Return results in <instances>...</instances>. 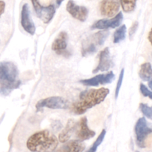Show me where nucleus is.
<instances>
[{"mask_svg": "<svg viewBox=\"0 0 152 152\" xmlns=\"http://www.w3.org/2000/svg\"><path fill=\"white\" fill-rule=\"evenodd\" d=\"M113 67V61L110 56V51L109 48H105L99 53V61L96 68L92 71L93 74L101 71H107Z\"/></svg>", "mask_w": 152, "mask_h": 152, "instance_id": "14", "label": "nucleus"}, {"mask_svg": "<svg viewBox=\"0 0 152 152\" xmlns=\"http://www.w3.org/2000/svg\"><path fill=\"white\" fill-rule=\"evenodd\" d=\"M36 109L37 111L44 108L50 109H67L69 107L68 100L61 96H50L40 99L36 104Z\"/></svg>", "mask_w": 152, "mask_h": 152, "instance_id": "5", "label": "nucleus"}, {"mask_svg": "<svg viewBox=\"0 0 152 152\" xmlns=\"http://www.w3.org/2000/svg\"><path fill=\"white\" fill-rule=\"evenodd\" d=\"M31 1L37 17L41 19L43 23H49L55 14V5L49 4V6H43L39 0H31Z\"/></svg>", "mask_w": 152, "mask_h": 152, "instance_id": "6", "label": "nucleus"}, {"mask_svg": "<svg viewBox=\"0 0 152 152\" xmlns=\"http://www.w3.org/2000/svg\"><path fill=\"white\" fill-rule=\"evenodd\" d=\"M137 1V0H120V4L124 12L131 13L135 10Z\"/></svg>", "mask_w": 152, "mask_h": 152, "instance_id": "21", "label": "nucleus"}, {"mask_svg": "<svg viewBox=\"0 0 152 152\" xmlns=\"http://www.w3.org/2000/svg\"><path fill=\"white\" fill-rule=\"evenodd\" d=\"M148 39L149 42H150L151 45V46H152V28L151 29V31H149L148 35Z\"/></svg>", "mask_w": 152, "mask_h": 152, "instance_id": "28", "label": "nucleus"}, {"mask_svg": "<svg viewBox=\"0 0 152 152\" xmlns=\"http://www.w3.org/2000/svg\"><path fill=\"white\" fill-rule=\"evenodd\" d=\"M123 21V14L119 12L117 14L110 19H102L94 22L91 26L92 30H108L114 29L121 25Z\"/></svg>", "mask_w": 152, "mask_h": 152, "instance_id": "7", "label": "nucleus"}, {"mask_svg": "<svg viewBox=\"0 0 152 152\" xmlns=\"http://www.w3.org/2000/svg\"><path fill=\"white\" fill-rule=\"evenodd\" d=\"M126 32L127 27L125 25H122L118 27L113 34V42L116 44V43H119L120 42L123 41L126 37Z\"/></svg>", "mask_w": 152, "mask_h": 152, "instance_id": "20", "label": "nucleus"}, {"mask_svg": "<svg viewBox=\"0 0 152 152\" xmlns=\"http://www.w3.org/2000/svg\"><path fill=\"white\" fill-rule=\"evenodd\" d=\"M86 148V145L83 141L79 140L67 141L53 152H83Z\"/></svg>", "mask_w": 152, "mask_h": 152, "instance_id": "15", "label": "nucleus"}, {"mask_svg": "<svg viewBox=\"0 0 152 152\" xmlns=\"http://www.w3.org/2000/svg\"><path fill=\"white\" fill-rule=\"evenodd\" d=\"M106 135V130L105 129H103L101 131V132L100 133V134L98 135V137H97V139L95 140V142H93V144L92 145V146L89 148L86 152H96L97 148L101 144V142L104 140V137H105Z\"/></svg>", "mask_w": 152, "mask_h": 152, "instance_id": "22", "label": "nucleus"}, {"mask_svg": "<svg viewBox=\"0 0 152 152\" xmlns=\"http://www.w3.org/2000/svg\"><path fill=\"white\" fill-rule=\"evenodd\" d=\"M120 1L118 0H102L100 3V12L106 17H113L119 13Z\"/></svg>", "mask_w": 152, "mask_h": 152, "instance_id": "13", "label": "nucleus"}, {"mask_svg": "<svg viewBox=\"0 0 152 152\" xmlns=\"http://www.w3.org/2000/svg\"><path fill=\"white\" fill-rule=\"evenodd\" d=\"M136 152H139V151H136Z\"/></svg>", "mask_w": 152, "mask_h": 152, "instance_id": "31", "label": "nucleus"}, {"mask_svg": "<svg viewBox=\"0 0 152 152\" xmlns=\"http://www.w3.org/2000/svg\"><path fill=\"white\" fill-rule=\"evenodd\" d=\"M68 34L65 31H61L59 33L56 38L54 40L52 45V50L55 52L57 54L62 55V56L68 57L70 53L67 50L68 46Z\"/></svg>", "mask_w": 152, "mask_h": 152, "instance_id": "8", "label": "nucleus"}, {"mask_svg": "<svg viewBox=\"0 0 152 152\" xmlns=\"http://www.w3.org/2000/svg\"><path fill=\"white\" fill-rule=\"evenodd\" d=\"M66 10L74 19L82 22L86 20L89 14V10L85 6L77 5L73 0L67 2Z\"/></svg>", "mask_w": 152, "mask_h": 152, "instance_id": "11", "label": "nucleus"}, {"mask_svg": "<svg viewBox=\"0 0 152 152\" xmlns=\"http://www.w3.org/2000/svg\"><path fill=\"white\" fill-rule=\"evenodd\" d=\"M124 74H125V70L122 69V71H121L120 72V74H119V79H118L116 91H115V98H116V99H117L118 98V96H119V91H120L121 87H122V82H123V78H124Z\"/></svg>", "mask_w": 152, "mask_h": 152, "instance_id": "24", "label": "nucleus"}, {"mask_svg": "<svg viewBox=\"0 0 152 152\" xmlns=\"http://www.w3.org/2000/svg\"><path fill=\"white\" fill-rule=\"evenodd\" d=\"M136 142L139 148H145V141L148 137L152 134V126H149L145 117H140L134 127Z\"/></svg>", "mask_w": 152, "mask_h": 152, "instance_id": "4", "label": "nucleus"}, {"mask_svg": "<svg viewBox=\"0 0 152 152\" xmlns=\"http://www.w3.org/2000/svg\"><path fill=\"white\" fill-rule=\"evenodd\" d=\"M21 25L22 28L28 34L31 35H34L36 32V26L33 22L31 16L29 6L28 4H24L21 11Z\"/></svg>", "mask_w": 152, "mask_h": 152, "instance_id": "12", "label": "nucleus"}, {"mask_svg": "<svg viewBox=\"0 0 152 152\" xmlns=\"http://www.w3.org/2000/svg\"><path fill=\"white\" fill-rule=\"evenodd\" d=\"M139 109L145 117L152 120V106H148L144 103H140Z\"/></svg>", "mask_w": 152, "mask_h": 152, "instance_id": "23", "label": "nucleus"}, {"mask_svg": "<svg viewBox=\"0 0 152 152\" xmlns=\"http://www.w3.org/2000/svg\"><path fill=\"white\" fill-rule=\"evenodd\" d=\"M75 134L77 140L81 141L88 140L95 135V132L91 130L88 126L87 119L86 117H81L80 120L76 123Z\"/></svg>", "mask_w": 152, "mask_h": 152, "instance_id": "9", "label": "nucleus"}, {"mask_svg": "<svg viewBox=\"0 0 152 152\" xmlns=\"http://www.w3.org/2000/svg\"><path fill=\"white\" fill-rule=\"evenodd\" d=\"M115 80V74L113 71H109L107 74H98L93 77L89 79L82 80L80 81V83L85 86H92V87H97L100 85L110 84Z\"/></svg>", "mask_w": 152, "mask_h": 152, "instance_id": "10", "label": "nucleus"}, {"mask_svg": "<svg viewBox=\"0 0 152 152\" xmlns=\"http://www.w3.org/2000/svg\"><path fill=\"white\" fill-rule=\"evenodd\" d=\"M139 76L143 81L148 82L152 79V66L149 62H145L140 66Z\"/></svg>", "mask_w": 152, "mask_h": 152, "instance_id": "18", "label": "nucleus"}, {"mask_svg": "<svg viewBox=\"0 0 152 152\" xmlns=\"http://www.w3.org/2000/svg\"><path fill=\"white\" fill-rule=\"evenodd\" d=\"M4 9H5V3H4V1L0 0V17L4 13Z\"/></svg>", "mask_w": 152, "mask_h": 152, "instance_id": "27", "label": "nucleus"}, {"mask_svg": "<svg viewBox=\"0 0 152 152\" xmlns=\"http://www.w3.org/2000/svg\"><path fill=\"white\" fill-rule=\"evenodd\" d=\"M19 71L11 62H0V94L7 96L12 91L20 86Z\"/></svg>", "mask_w": 152, "mask_h": 152, "instance_id": "3", "label": "nucleus"}, {"mask_svg": "<svg viewBox=\"0 0 152 152\" xmlns=\"http://www.w3.org/2000/svg\"><path fill=\"white\" fill-rule=\"evenodd\" d=\"M139 90L140 92H141L142 94L144 96H146V97L150 98L152 100V91H151L144 84L141 83L139 86Z\"/></svg>", "mask_w": 152, "mask_h": 152, "instance_id": "25", "label": "nucleus"}, {"mask_svg": "<svg viewBox=\"0 0 152 152\" xmlns=\"http://www.w3.org/2000/svg\"><path fill=\"white\" fill-rule=\"evenodd\" d=\"M76 123L73 119H69L66 125L65 128L62 130V132L59 134L58 136V140L62 143L67 142L69 140L72 135L75 133V130Z\"/></svg>", "mask_w": 152, "mask_h": 152, "instance_id": "16", "label": "nucleus"}, {"mask_svg": "<svg viewBox=\"0 0 152 152\" xmlns=\"http://www.w3.org/2000/svg\"><path fill=\"white\" fill-rule=\"evenodd\" d=\"M109 93L110 90L107 88H91L81 92L78 99L72 105V112L75 115L84 114L89 109L101 104Z\"/></svg>", "mask_w": 152, "mask_h": 152, "instance_id": "1", "label": "nucleus"}, {"mask_svg": "<svg viewBox=\"0 0 152 152\" xmlns=\"http://www.w3.org/2000/svg\"><path fill=\"white\" fill-rule=\"evenodd\" d=\"M59 140L49 130L33 134L28 139L26 146L31 152H53L58 148Z\"/></svg>", "mask_w": 152, "mask_h": 152, "instance_id": "2", "label": "nucleus"}, {"mask_svg": "<svg viewBox=\"0 0 152 152\" xmlns=\"http://www.w3.org/2000/svg\"><path fill=\"white\" fill-rule=\"evenodd\" d=\"M98 45L95 42L92 37H89L87 40H85L82 45L81 54L83 56H87L92 55L96 52Z\"/></svg>", "mask_w": 152, "mask_h": 152, "instance_id": "17", "label": "nucleus"}, {"mask_svg": "<svg viewBox=\"0 0 152 152\" xmlns=\"http://www.w3.org/2000/svg\"><path fill=\"white\" fill-rule=\"evenodd\" d=\"M148 87L150 88L151 90H152V79L148 81Z\"/></svg>", "mask_w": 152, "mask_h": 152, "instance_id": "30", "label": "nucleus"}, {"mask_svg": "<svg viewBox=\"0 0 152 152\" xmlns=\"http://www.w3.org/2000/svg\"><path fill=\"white\" fill-rule=\"evenodd\" d=\"M138 26H139L138 22H134V23H133V25H131V28H130L129 37L131 39H132L133 37L134 36V34H136V31H137V28H138Z\"/></svg>", "mask_w": 152, "mask_h": 152, "instance_id": "26", "label": "nucleus"}, {"mask_svg": "<svg viewBox=\"0 0 152 152\" xmlns=\"http://www.w3.org/2000/svg\"><path fill=\"white\" fill-rule=\"evenodd\" d=\"M109 34H110V32L107 31V30H101V31L95 33L91 37L95 41V42L98 45V46H102L108 37Z\"/></svg>", "mask_w": 152, "mask_h": 152, "instance_id": "19", "label": "nucleus"}, {"mask_svg": "<svg viewBox=\"0 0 152 152\" xmlns=\"http://www.w3.org/2000/svg\"><path fill=\"white\" fill-rule=\"evenodd\" d=\"M64 0H55V1H56V4L58 6V7H59V6L62 4V2Z\"/></svg>", "mask_w": 152, "mask_h": 152, "instance_id": "29", "label": "nucleus"}]
</instances>
